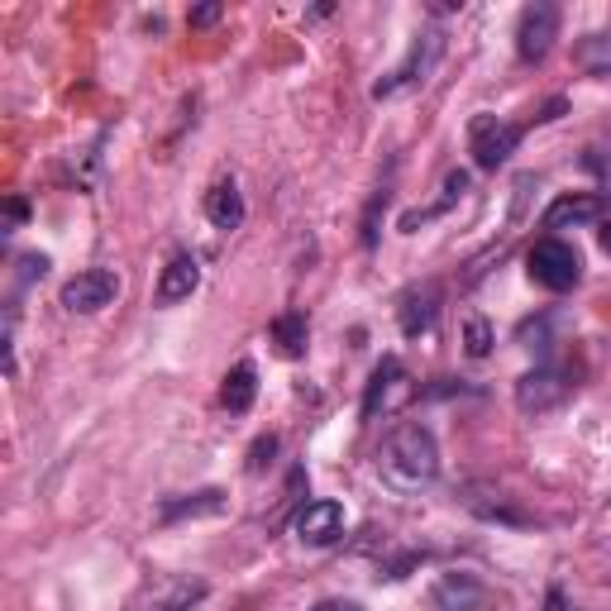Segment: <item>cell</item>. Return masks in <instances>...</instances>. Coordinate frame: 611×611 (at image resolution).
Wrapping results in <instances>:
<instances>
[{"mask_svg": "<svg viewBox=\"0 0 611 611\" xmlns=\"http://www.w3.org/2000/svg\"><path fill=\"white\" fill-rule=\"evenodd\" d=\"M598 216H602L598 196H559V201L545 210V229H573V225H588Z\"/></svg>", "mask_w": 611, "mask_h": 611, "instance_id": "e0dca14e", "label": "cell"}, {"mask_svg": "<svg viewBox=\"0 0 611 611\" xmlns=\"http://www.w3.org/2000/svg\"><path fill=\"white\" fill-rule=\"evenodd\" d=\"M196 287H201V263H196L191 253H173V258H167V268H163V278H158V306L187 301Z\"/></svg>", "mask_w": 611, "mask_h": 611, "instance_id": "7c38bea8", "label": "cell"}, {"mask_svg": "<svg viewBox=\"0 0 611 611\" xmlns=\"http://www.w3.org/2000/svg\"><path fill=\"white\" fill-rule=\"evenodd\" d=\"M315 611H363L359 602H344V598H330V602H320Z\"/></svg>", "mask_w": 611, "mask_h": 611, "instance_id": "83f0119b", "label": "cell"}, {"mask_svg": "<svg viewBox=\"0 0 611 611\" xmlns=\"http://www.w3.org/2000/svg\"><path fill=\"white\" fill-rule=\"evenodd\" d=\"M578 68L592 76H611V34H588L578 43Z\"/></svg>", "mask_w": 611, "mask_h": 611, "instance_id": "44dd1931", "label": "cell"}, {"mask_svg": "<svg viewBox=\"0 0 611 611\" xmlns=\"http://www.w3.org/2000/svg\"><path fill=\"white\" fill-rule=\"evenodd\" d=\"M439 58H445V29H439V24L421 29L416 43H411V53H406V63L396 68V72H387V76H382V82L373 86V101H392V96H402V91L421 86L425 76L435 72Z\"/></svg>", "mask_w": 611, "mask_h": 611, "instance_id": "7a4b0ae2", "label": "cell"}, {"mask_svg": "<svg viewBox=\"0 0 611 611\" xmlns=\"http://www.w3.org/2000/svg\"><path fill=\"white\" fill-rule=\"evenodd\" d=\"M573 387H578L573 369L540 363V369H530L521 382H516V406H521L526 416H545V411H559L563 402H569Z\"/></svg>", "mask_w": 611, "mask_h": 611, "instance_id": "3957f363", "label": "cell"}, {"mask_svg": "<svg viewBox=\"0 0 611 611\" xmlns=\"http://www.w3.org/2000/svg\"><path fill=\"white\" fill-rule=\"evenodd\" d=\"M201 578H182V573H153L139 583V592L130 598V611H191L206 598Z\"/></svg>", "mask_w": 611, "mask_h": 611, "instance_id": "5b68a950", "label": "cell"}, {"mask_svg": "<svg viewBox=\"0 0 611 611\" xmlns=\"http://www.w3.org/2000/svg\"><path fill=\"white\" fill-rule=\"evenodd\" d=\"M464 191H468V173H464V167H454V173L445 177V196H439L435 206H425V210H406V216H402V229H406V235H416V229H421L425 220L445 216V210H449V206H454Z\"/></svg>", "mask_w": 611, "mask_h": 611, "instance_id": "d6986e66", "label": "cell"}, {"mask_svg": "<svg viewBox=\"0 0 611 611\" xmlns=\"http://www.w3.org/2000/svg\"><path fill=\"white\" fill-rule=\"evenodd\" d=\"M563 111H569V101H563V96H555V101H549V105H545V111L535 115V120H540V125H549V120H559Z\"/></svg>", "mask_w": 611, "mask_h": 611, "instance_id": "484cf974", "label": "cell"}, {"mask_svg": "<svg viewBox=\"0 0 611 611\" xmlns=\"http://www.w3.org/2000/svg\"><path fill=\"white\" fill-rule=\"evenodd\" d=\"M268 334H272V344H278V354L282 359H301L306 354V315L301 311H282L278 320L268 325Z\"/></svg>", "mask_w": 611, "mask_h": 611, "instance_id": "ffe728a7", "label": "cell"}, {"mask_svg": "<svg viewBox=\"0 0 611 611\" xmlns=\"http://www.w3.org/2000/svg\"><path fill=\"white\" fill-rule=\"evenodd\" d=\"M206 220L216 229H239L244 225V196L235 187V177H220L216 187L206 191Z\"/></svg>", "mask_w": 611, "mask_h": 611, "instance_id": "9a60e30c", "label": "cell"}, {"mask_svg": "<svg viewBox=\"0 0 611 611\" xmlns=\"http://www.w3.org/2000/svg\"><path fill=\"white\" fill-rule=\"evenodd\" d=\"M272 454H278V435H263V439H253V449H249V473H263L272 464Z\"/></svg>", "mask_w": 611, "mask_h": 611, "instance_id": "603a6c76", "label": "cell"}, {"mask_svg": "<svg viewBox=\"0 0 611 611\" xmlns=\"http://www.w3.org/2000/svg\"><path fill=\"white\" fill-rule=\"evenodd\" d=\"M253 396H258V373H253V363H235V369L225 373V387H220V402L229 416H244V411L253 406Z\"/></svg>", "mask_w": 611, "mask_h": 611, "instance_id": "ac0fdd59", "label": "cell"}, {"mask_svg": "<svg viewBox=\"0 0 611 611\" xmlns=\"http://www.w3.org/2000/svg\"><path fill=\"white\" fill-rule=\"evenodd\" d=\"M555 39H559V6H549V0L526 6L521 24H516V53H521V63H545Z\"/></svg>", "mask_w": 611, "mask_h": 611, "instance_id": "ba28073f", "label": "cell"}, {"mask_svg": "<svg viewBox=\"0 0 611 611\" xmlns=\"http://www.w3.org/2000/svg\"><path fill=\"white\" fill-rule=\"evenodd\" d=\"M216 20H220V6H196V10L187 14V24H191V29H210Z\"/></svg>", "mask_w": 611, "mask_h": 611, "instance_id": "d4e9b609", "label": "cell"}, {"mask_svg": "<svg viewBox=\"0 0 611 611\" xmlns=\"http://www.w3.org/2000/svg\"><path fill=\"white\" fill-rule=\"evenodd\" d=\"M464 349L473 359H487L493 354V325H487L483 315H468V325H464Z\"/></svg>", "mask_w": 611, "mask_h": 611, "instance_id": "7402d4cb", "label": "cell"}, {"mask_svg": "<svg viewBox=\"0 0 611 611\" xmlns=\"http://www.w3.org/2000/svg\"><path fill=\"white\" fill-rule=\"evenodd\" d=\"M416 396V382L402 369V359H382L373 377H369V392H363V421H377V416H392L396 406H406Z\"/></svg>", "mask_w": 611, "mask_h": 611, "instance_id": "52a82bcc", "label": "cell"}, {"mask_svg": "<svg viewBox=\"0 0 611 611\" xmlns=\"http://www.w3.org/2000/svg\"><path fill=\"white\" fill-rule=\"evenodd\" d=\"M458 501H464L473 516H483V521H501V526H526L530 521L521 507H511V497L493 493V487H464V497H458Z\"/></svg>", "mask_w": 611, "mask_h": 611, "instance_id": "4fadbf2b", "label": "cell"}, {"mask_svg": "<svg viewBox=\"0 0 611 611\" xmlns=\"http://www.w3.org/2000/svg\"><path fill=\"white\" fill-rule=\"evenodd\" d=\"M598 239H602V249L611 253V220H602V229H598Z\"/></svg>", "mask_w": 611, "mask_h": 611, "instance_id": "f1b7e54d", "label": "cell"}, {"mask_svg": "<svg viewBox=\"0 0 611 611\" xmlns=\"http://www.w3.org/2000/svg\"><path fill=\"white\" fill-rule=\"evenodd\" d=\"M516 144H521V125H507V120H497V115H473L468 153L483 173H497V167L516 153Z\"/></svg>", "mask_w": 611, "mask_h": 611, "instance_id": "8992f818", "label": "cell"}, {"mask_svg": "<svg viewBox=\"0 0 611 611\" xmlns=\"http://www.w3.org/2000/svg\"><path fill=\"white\" fill-rule=\"evenodd\" d=\"M526 268H530V282H540L545 292H569V287H578V278H583V258L563 239H540L526 253Z\"/></svg>", "mask_w": 611, "mask_h": 611, "instance_id": "277c9868", "label": "cell"}, {"mask_svg": "<svg viewBox=\"0 0 611 611\" xmlns=\"http://www.w3.org/2000/svg\"><path fill=\"white\" fill-rule=\"evenodd\" d=\"M220 511H225V493L206 487V493H191V497H167L158 507V521L173 526V521H196V516H220Z\"/></svg>", "mask_w": 611, "mask_h": 611, "instance_id": "5bb4252c", "label": "cell"}, {"mask_svg": "<svg viewBox=\"0 0 611 611\" xmlns=\"http://www.w3.org/2000/svg\"><path fill=\"white\" fill-rule=\"evenodd\" d=\"M377 473L392 487H402V493L431 487L439 478V445H435V435L425 431V425H416V421L396 425V431L382 439V449H377Z\"/></svg>", "mask_w": 611, "mask_h": 611, "instance_id": "6da1fadb", "label": "cell"}, {"mask_svg": "<svg viewBox=\"0 0 611 611\" xmlns=\"http://www.w3.org/2000/svg\"><path fill=\"white\" fill-rule=\"evenodd\" d=\"M6 216H10L14 225L29 220V201H20V196H10V201H6Z\"/></svg>", "mask_w": 611, "mask_h": 611, "instance_id": "4316f807", "label": "cell"}, {"mask_svg": "<svg viewBox=\"0 0 611 611\" xmlns=\"http://www.w3.org/2000/svg\"><path fill=\"white\" fill-rule=\"evenodd\" d=\"M292 530H297L301 545L325 549L344 535V507L340 501H306V507L292 516Z\"/></svg>", "mask_w": 611, "mask_h": 611, "instance_id": "30bf717a", "label": "cell"}, {"mask_svg": "<svg viewBox=\"0 0 611 611\" xmlns=\"http://www.w3.org/2000/svg\"><path fill=\"white\" fill-rule=\"evenodd\" d=\"M120 297V278L111 268H86L63 282V306L72 315H96Z\"/></svg>", "mask_w": 611, "mask_h": 611, "instance_id": "9c48e42d", "label": "cell"}, {"mask_svg": "<svg viewBox=\"0 0 611 611\" xmlns=\"http://www.w3.org/2000/svg\"><path fill=\"white\" fill-rule=\"evenodd\" d=\"M431 602L435 611H478L487 602V588L473 573H439L431 588Z\"/></svg>", "mask_w": 611, "mask_h": 611, "instance_id": "8fae6325", "label": "cell"}, {"mask_svg": "<svg viewBox=\"0 0 611 611\" xmlns=\"http://www.w3.org/2000/svg\"><path fill=\"white\" fill-rule=\"evenodd\" d=\"M435 315H439V292H435V287H421V292H411V297L402 301V311H396L406 340H416V334H431Z\"/></svg>", "mask_w": 611, "mask_h": 611, "instance_id": "2e32d148", "label": "cell"}, {"mask_svg": "<svg viewBox=\"0 0 611 611\" xmlns=\"http://www.w3.org/2000/svg\"><path fill=\"white\" fill-rule=\"evenodd\" d=\"M416 563H421V555H396V559L382 563V573H377V578H392V583H396V578H406L411 569H416Z\"/></svg>", "mask_w": 611, "mask_h": 611, "instance_id": "cb8c5ba5", "label": "cell"}]
</instances>
